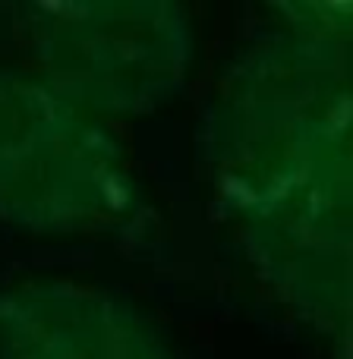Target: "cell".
Segmentation results:
<instances>
[{"label": "cell", "instance_id": "1", "mask_svg": "<svg viewBox=\"0 0 353 359\" xmlns=\"http://www.w3.org/2000/svg\"><path fill=\"white\" fill-rule=\"evenodd\" d=\"M234 198L262 252L309 297H335L338 255H347V88L335 54L309 41L268 50L227 98Z\"/></svg>", "mask_w": 353, "mask_h": 359}, {"label": "cell", "instance_id": "2", "mask_svg": "<svg viewBox=\"0 0 353 359\" xmlns=\"http://www.w3.org/2000/svg\"><path fill=\"white\" fill-rule=\"evenodd\" d=\"M120 192L111 139L51 86L0 73V215L73 230Z\"/></svg>", "mask_w": 353, "mask_h": 359}, {"label": "cell", "instance_id": "3", "mask_svg": "<svg viewBox=\"0 0 353 359\" xmlns=\"http://www.w3.org/2000/svg\"><path fill=\"white\" fill-rule=\"evenodd\" d=\"M32 16L44 86L79 111L149 107L186 69V25L171 6H41Z\"/></svg>", "mask_w": 353, "mask_h": 359}, {"label": "cell", "instance_id": "4", "mask_svg": "<svg viewBox=\"0 0 353 359\" xmlns=\"http://www.w3.org/2000/svg\"><path fill=\"white\" fill-rule=\"evenodd\" d=\"M6 312L0 359H158L142 331L98 299L29 293Z\"/></svg>", "mask_w": 353, "mask_h": 359}]
</instances>
